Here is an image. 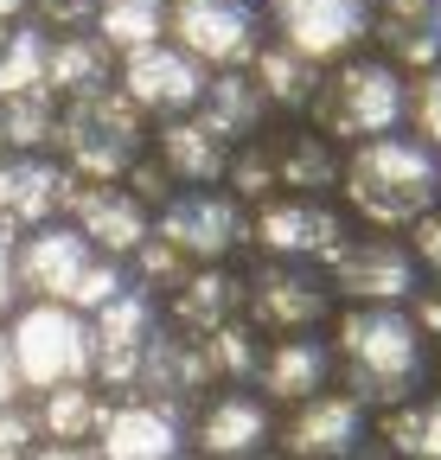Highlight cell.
<instances>
[{"mask_svg": "<svg viewBox=\"0 0 441 460\" xmlns=\"http://www.w3.org/2000/svg\"><path fill=\"white\" fill-rule=\"evenodd\" d=\"M333 358L346 365V396L365 410H403L428 384V339L410 307H346L333 332Z\"/></svg>", "mask_w": 441, "mask_h": 460, "instance_id": "obj_1", "label": "cell"}, {"mask_svg": "<svg viewBox=\"0 0 441 460\" xmlns=\"http://www.w3.org/2000/svg\"><path fill=\"white\" fill-rule=\"evenodd\" d=\"M340 186H346V205L377 230L422 224L441 199V160L416 135H377V141H358L346 154Z\"/></svg>", "mask_w": 441, "mask_h": 460, "instance_id": "obj_2", "label": "cell"}, {"mask_svg": "<svg viewBox=\"0 0 441 460\" xmlns=\"http://www.w3.org/2000/svg\"><path fill=\"white\" fill-rule=\"evenodd\" d=\"M122 288H128L122 262H109L102 250H90V237L77 224H39V230L20 237V295H32V301L102 314Z\"/></svg>", "mask_w": 441, "mask_h": 460, "instance_id": "obj_3", "label": "cell"}, {"mask_svg": "<svg viewBox=\"0 0 441 460\" xmlns=\"http://www.w3.org/2000/svg\"><path fill=\"white\" fill-rule=\"evenodd\" d=\"M313 122L326 141H377V135H397L403 115H410V84L397 65L384 58H340L333 71L320 77L313 90Z\"/></svg>", "mask_w": 441, "mask_h": 460, "instance_id": "obj_4", "label": "cell"}, {"mask_svg": "<svg viewBox=\"0 0 441 460\" xmlns=\"http://www.w3.org/2000/svg\"><path fill=\"white\" fill-rule=\"evenodd\" d=\"M7 352L20 371V390H65V384H90L96 377V339H90V314L58 307V301H32L13 314L7 326Z\"/></svg>", "mask_w": 441, "mask_h": 460, "instance_id": "obj_5", "label": "cell"}, {"mask_svg": "<svg viewBox=\"0 0 441 460\" xmlns=\"http://www.w3.org/2000/svg\"><path fill=\"white\" fill-rule=\"evenodd\" d=\"M58 147H65V166L84 172V186H116L141 160V109L116 84L71 96L58 109Z\"/></svg>", "mask_w": 441, "mask_h": 460, "instance_id": "obj_6", "label": "cell"}, {"mask_svg": "<svg viewBox=\"0 0 441 460\" xmlns=\"http://www.w3.org/2000/svg\"><path fill=\"white\" fill-rule=\"evenodd\" d=\"M243 314L262 332H313L326 314H333V281H326L313 262H256L243 275Z\"/></svg>", "mask_w": 441, "mask_h": 460, "instance_id": "obj_7", "label": "cell"}, {"mask_svg": "<svg viewBox=\"0 0 441 460\" xmlns=\"http://www.w3.org/2000/svg\"><path fill=\"white\" fill-rule=\"evenodd\" d=\"M160 243H173L192 269H217L237 243H250V217L231 192L217 186H192V192H173L160 205Z\"/></svg>", "mask_w": 441, "mask_h": 460, "instance_id": "obj_8", "label": "cell"}, {"mask_svg": "<svg viewBox=\"0 0 441 460\" xmlns=\"http://www.w3.org/2000/svg\"><path fill=\"white\" fill-rule=\"evenodd\" d=\"M167 32L186 58L211 71H250L256 45V7L250 0H167Z\"/></svg>", "mask_w": 441, "mask_h": 460, "instance_id": "obj_9", "label": "cell"}, {"mask_svg": "<svg viewBox=\"0 0 441 460\" xmlns=\"http://www.w3.org/2000/svg\"><path fill=\"white\" fill-rule=\"evenodd\" d=\"M250 243H262L275 262H313V269H333V256L352 243V230L333 205L320 199H269L250 217Z\"/></svg>", "mask_w": 441, "mask_h": 460, "instance_id": "obj_10", "label": "cell"}, {"mask_svg": "<svg viewBox=\"0 0 441 460\" xmlns=\"http://www.w3.org/2000/svg\"><path fill=\"white\" fill-rule=\"evenodd\" d=\"M326 281H333V295H346L352 307H403V301L422 295V269L397 237H352L333 256Z\"/></svg>", "mask_w": 441, "mask_h": 460, "instance_id": "obj_11", "label": "cell"}, {"mask_svg": "<svg viewBox=\"0 0 441 460\" xmlns=\"http://www.w3.org/2000/svg\"><path fill=\"white\" fill-rule=\"evenodd\" d=\"M269 20L282 45L307 65H340L371 32V0H269Z\"/></svg>", "mask_w": 441, "mask_h": 460, "instance_id": "obj_12", "label": "cell"}, {"mask_svg": "<svg viewBox=\"0 0 441 460\" xmlns=\"http://www.w3.org/2000/svg\"><path fill=\"white\" fill-rule=\"evenodd\" d=\"M141 115H160V122H180V115L198 109L205 96V65L186 58L180 45H147V51H128L122 58V84H116Z\"/></svg>", "mask_w": 441, "mask_h": 460, "instance_id": "obj_13", "label": "cell"}, {"mask_svg": "<svg viewBox=\"0 0 441 460\" xmlns=\"http://www.w3.org/2000/svg\"><path fill=\"white\" fill-rule=\"evenodd\" d=\"M160 332V314H154V295L147 288H122L102 314H90V339H96V377L102 384H135L141 377V358Z\"/></svg>", "mask_w": 441, "mask_h": 460, "instance_id": "obj_14", "label": "cell"}, {"mask_svg": "<svg viewBox=\"0 0 441 460\" xmlns=\"http://www.w3.org/2000/svg\"><path fill=\"white\" fill-rule=\"evenodd\" d=\"M365 402L346 396V390H320L313 402H301V410L282 422V454L288 460H352L365 447Z\"/></svg>", "mask_w": 441, "mask_h": 460, "instance_id": "obj_15", "label": "cell"}, {"mask_svg": "<svg viewBox=\"0 0 441 460\" xmlns=\"http://www.w3.org/2000/svg\"><path fill=\"white\" fill-rule=\"evenodd\" d=\"M77 172L45 160V154H7L0 160V224L7 230H39L58 224V211H71Z\"/></svg>", "mask_w": 441, "mask_h": 460, "instance_id": "obj_16", "label": "cell"}, {"mask_svg": "<svg viewBox=\"0 0 441 460\" xmlns=\"http://www.w3.org/2000/svg\"><path fill=\"white\" fill-rule=\"evenodd\" d=\"M186 447V429H180V410H167V402H109V416L96 429V460H180Z\"/></svg>", "mask_w": 441, "mask_h": 460, "instance_id": "obj_17", "label": "cell"}, {"mask_svg": "<svg viewBox=\"0 0 441 460\" xmlns=\"http://www.w3.org/2000/svg\"><path fill=\"white\" fill-rule=\"evenodd\" d=\"M192 441L205 447V460H262V447L275 441V416L256 390H217L192 422Z\"/></svg>", "mask_w": 441, "mask_h": 460, "instance_id": "obj_18", "label": "cell"}, {"mask_svg": "<svg viewBox=\"0 0 441 460\" xmlns=\"http://www.w3.org/2000/svg\"><path fill=\"white\" fill-rule=\"evenodd\" d=\"M71 224L90 237V250H102L109 262L135 256L154 237V217L128 186H77L71 192Z\"/></svg>", "mask_w": 441, "mask_h": 460, "instance_id": "obj_19", "label": "cell"}, {"mask_svg": "<svg viewBox=\"0 0 441 460\" xmlns=\"http://www.w3.org/2000/svg\"><path fill=\"white\" fill-rule=\"evenodd\" d=\"M333 339H313V332H288L275 339L262 365H256V384H262V402H288V410H301V402H313L326 384H333Z\"/></svg>", "mask_w": 441, "mask_h": 460, "instance_id": "obj_20", "label": "cell"}, {"mask_svg": "<svg viewBox=\"0 0 441 460\" xmlns=\"http://www.w3.org/2000/svg\"><path fill=\"white\" fill-rule=\"evenodd\" d=\"M384 39V65L435 71L441 65V0H384V13L371 20Z\"/></svg>", "mask_w": 441, "mask_h": 460, "instance_id": "obj_21", "label": "cell"}, {"mask_svg": "<svg viewBox=\"0 0 441 460\" xmlns=\"http://www.w3.org/2000/svg\"><path fill=\"white\" fill-rule=\"evenodd\" d=\"M160 166H167V180H180L186 192L217 186L231 172V141H217L198 115H180V122L160 128Z\"/></svg>", "mask_w": 441, "mask_h": 460, "instance_id": "obj_22", "label": "cell"}, {"mask_svg": "<svg viewBox=\"0 0 441 460\" xmlns=\"http://www.w3.org/2000/svg\"><path fill=\"white\" fill-rule=\"evenodd\" d=\"M211 371H205V345L198 339H186V332H154V345H147V358H141V390H147V402H167V410H180V402L205 384Z\"/></svg>", "mask_w": 441, "mask_h": 460, "instance_id": "obj_23", "label": "cell"}, {"mask_svg": "<svg viewBox=\"0 0 441 460\" xmlns=\"http://www.w3.org/2000/svg\"><path fill=\"white\" fill-rule=\"evenodd\" d=\"M243 307V281L225 275V269H192L180 288H173V326L186 339H211L217 326H231Z\"/></svg>", "mask_w": 441, "mask_h": 460, "instance_id": "obj_24", "label": "cell"}, {"mask_svg": "<svg viewBox=\"0 0 441 460\" xmlns=\"http://www.w3.org/2000/svg\"><path fill=\"white\" fill-rule=\"evenodd\" d=\"M198 122L217 135V141H243V135H256L262 128V115H269V96L256 90V77L250 71H217V77H205V96H198Z\"/></svg>", "mask_w": 441, "mask_h": 460, "instance_id": "obj_25", "label": "cell"}, {"mask_svg": "<svg viewBox=\"0 0 441 460\" xmlns=\"http://www.w3.org/2000/svg\"><path fill=\"white\" fill-rule=\"evenodd\" d=\"M45 90L65 96V102L109 90V45L96 32H58L51 39V65H45Z\"/></svg>", "mask_w": 441, "mask_h": 460, "instance_id": "obj_26", "label": "cell"}, {"mask_svg": "<svg viewBox=\"0 0 441 460\" xmlns=\"http://www.w3.org/2000/svg\"><path fill=\"white\" fill-rule=\"evenodd\" d=\"M102 416H109V402H102L90 384L45 390V396H39V410H32L39 435H45V441H65V447H90L96 429H102Z\"/></svg>", "mask_w": 441, "mask_h": 460, "instance_id": "obj_27", "label": "cell"}, {"mask_svg": "<svg viewBox=\"0 0 441 460\" xmlns=\"http://www.w3.org/2000/svg\"><path fill=\"white\" fill-rule=\"evenodd\" d=\"M167 0H96V39L109 45V51H147V45H160L167 39Z\"/></svg>", "mask_w": 441, "mask_h": 460, "instance_id": "obj_28", "label": "cell"}, {"mask_svg": "<svg viewBox=\"0 0 441 460\" xmlns=\"http://www.w3.org/2000/svg\"><path fill=\"white\" fill-rule=\"evenodd\" d=\"M275 172H282V186H295V199H313V192H326V186H340V172H346V160L333 154V141L326 135H282L275 141Z\"/></svg>", "mask_w": 441, "mask_h": 460, "instance_id": "obj_29", "label": "cell"}, {"mask_svg": "<svg viewBox=\"0 0 441 460\" xmlns=\"http://www.w3.org/2000/svg\"><path fill=\"white\" fill-rule=\"evenodd\" d=\"M250 77H256V90L269 96V109H307L313 90H320V71L307 65V58H295L288 45H262V51L250 58Z\"/></svg>", "mask_w": 441, "mask_h": 460, "instance_id": "obj_30", "label": "cell"}, {"mask_svg": "<svg viewBox=\"0 0 441 460\" xmlns=\"http://www.w3.org/2000/svg\"><path fill=\"white\" fill-rule=\"evenodd\" d=\"M45 65H51V39L39 26H20L0 39V102L13 96H39L45 90ZM51 96V90H45Z\"/></svg>", "mask_w": 441, "mask_h": 460, "instance_id": "obj_31", "label": "cell"}, {"mask_svg": "<svg viewBox=\"0 0 441 460\" xmlns=\"http://www.w3.org/2000/svg\"><path fill=\"white\" fill-rule=\"evenodd\" d=\"M384 441L403 460H441V396H416L384 416Z\"/></svg>", "mask_w": 441, "mask_h": 460, "instance_id": "obj_32", "label": "cell"}, {"mask_svg": "<svg viewBox=\"0 0 441 460\" xmlns=\"http://www.w3.org/2000/svg\"><path fill=\"white\" fill-rule=\"evenodd\" d=\"M198 345H205V371L225 377V384H243V377H256V365H262V352H256V326H250V320L217 326V332L198 339Z\"/></svg>", "mask_w": 441, "mask_h": 460, "instance_id": "obj_33", "label": "cell"}, {"mask_svg": "<svg viewBox=\"0 0 441 460\" xmlns=\"http://www.w3.org/2000/svg\"><path fill=\"white\" fill-rule=\"evenodd\" d=\"M0 122H7V147L20 154H39L45 141H58V96H13L0 102Z\"/></svg>", "mask_w": 441, "mask_h": 460, "instance_id": "obj_34", "label": "cell"}, {"mask_svg": "<svg viewBox=\"0 0 441 460\" xmlns=\"http://www.w3.org/2000/svg\"><path fill=\"white\" fill-rule=\"evenodd\" d=\"M231 192L237 199H262L269 205V192L282 186V172H275V141H262V147H250V154H231Z\"/></svg>", "mask_w": 441, "mask_h": 460, "instance_id": "obj_35", "label": "cell"}, {"mask_svg": "<svg viewBox=\"0 0 441 460\" xmlns=\"http://www.w3.org/2000/svg\"><path fill=\"white\" fill-rule=\"evenodd\" d=\"M410 122H416V141L441 154V65L422 71V84L410 90Z\"/></svg>", "mask_w": 441, "mask_h": 460, "instance_id": "obj_36", "label": "cell"}, {"mask_svg": "<svg viewBox=\"0 0 441 460\" xmlns=\"http://www.w3.org/2000/svg\"><path fill=\"white\" fill-rule=\"evenodd\" d=\"M135 262H141V275H147L154 288H180V281L192 275V262H186L173 243H160V237H147V243L135 250Z\"/></svg>", "mask_w": 441, "mask_h": 460, "instance_id": "obj_37", "label": "cell"}, {"mask_svg": "<svg viewBox=\"0 0 441 460\" xmlns=\"http://www.w3.org/2000/svg\"><path fill=\"white\" fill-rule=\"evenodd\" d=\"M32 447H39V422L20 402H7V410H0V460H26Z\"/></svg>", "mask_w": 441, "mask_h": 460, "instance_id": "obj_38", "label": "cell"}, {"mask_svg": "<svg viewBox=\"0 0 441 460\" xmlns=\"http://www.w3.org/2000/svg\"><path fill=\"white\" fill-rule=\"evenodd\" d=\"M20 307V230L0 224V314Z\"/></svg>", "mask_w": 441, "mask_h": 460, "instance_id": "obj_39", "label": "cell"}, {"mask_svg": "<svg viewBox=\"0 0 441 460\" xmlns=\"http://www.w3.org/2000/svg\"><path fill=\"white\" fill-rule=\"evenodd\" d=\"M39 20L45 26H65V32H90L96 7H90V0H39Z\"/></svg>", "mask_w": 441, "mask_h": 460, "instance_id": "obj_40", "label": "cell"}, {"mask_svg": "<svg viewBox=\"0 0 441 460\" xmlns=\"http://www.w3.org/2000/svg\"><path fill=\"white\" fill-rule=\"evenodd\" d=\"M416 237H410V256H416V269H428V275H441V211H428L422 224H410Z\"/></svg>", "mask_w": 441, "mask_h": 460, "instance_id": "obj_41", "label": "cell"}, {"mask_svg": "<svg viewBox=\"0 0 441 460\" xmlns=\"http://www.w3.org/2000/svg\"><path fill=\"white\" fill-rule=\"evenodd\" d=\"M410 320L422 326V339H441V288H422L410 301Z\"/></svg>", "mask_w": 441, "mask_h": 460, "instance_id": "obj_42", "label": "cell"}, {"mask_svg": "<svg viewBox=\"0 0 441 460\" xmlns=\"http://www.w3.org/2000/svg\"><path fill=\"white\" fill-rule=\"evenodd\" d=\"M20 396V371H13V352H7V332H0V410Z\"/></svg>", "mask_w": 441, "mask_h": 460, "instance_id": "obj_43", "label": "cell"}, {"mask_svg": "<svg viewBox=\"0 0 441 460\" xmlns=\"http://www.w3.org/2000/svg\"><path fill=\"white\" fill-rule=\"evenodd\" d=\"M26 460H96L90 447H65V441H45V447H32Z\"/></svg>", "mask_w": 441, "mask_h": 460, "instance_id": "obj_44", "label": "cell"}, {"mask_svg": "<svg viewBox=\"0 0 441 460\" xmlns=\"http://www.w3.org/2000/svg\"><path fill=\"white\" fill-rule=\"evenodd\" d=\"M20 7H26V0H0V20H13Z\"/></svg>", "mask_w": 441, "mask_h": 460, "instance_id": "obj_45", "label": "cell"}, {"mask_svg": "<svg viewBox=\"0 0 441 460\" xmlns=\"http://www.w3.org/2000/svg\"><path fill=\"white\" fill-rule=\"evenodd\" d=\"M0 160H7V122H0Z\"/></svg>", "mask_w": 441, "mask_h": 460, "instance_id": "obj_46", "label": "cell"}]
</instances>
